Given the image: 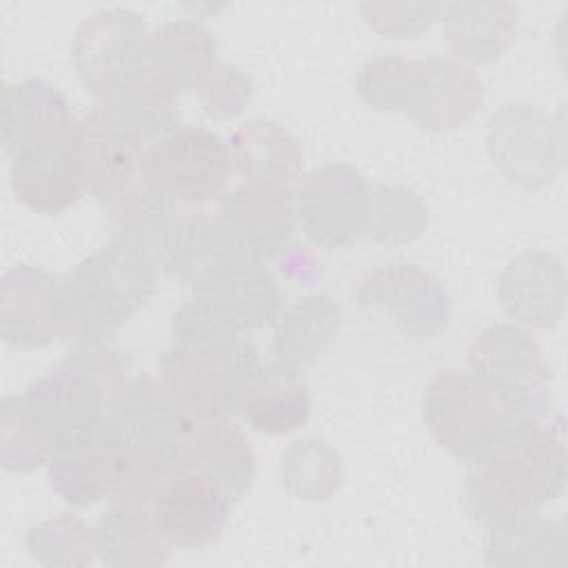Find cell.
Returning a JSON list of instances; mask_svg holds the SVG:
<instances>
[{
  "label": "cell",
  "instance_id": "obj_13",
  "mask_svg": "<svg viewBox=\"0 0 568 568\" xmlns=\"http://www.w3.org/2000/svg\"><path fill=\"white\" fill-rule=\"evenodd\" d=\"M217 224L233 257L264 264L288 244L297 217L291 186L244 182L224 193Z\"/></svg>",
  "mask_w": 568,
  "mask_h": 568
},
{
  "label": "cell",
  "instance_id": "obj_17",
  "mask_svg": "<svg viewBox=\"0 0 568 568\" xmlns=\"http://www.w3.org/2000/svg\"><path fill=\"white\" fill-rule=\"evenodd\" d=\"M126 468L129 459L111 419H106L58 450L47 464V475L53 493L62 501L82 508L111 499Z\"/></svg>",
  "mask_w": 568,
  "mask_h": 568
},
{
  "label": "cell",
  "instance_id": "obj_3",
  "mask_svg": "<svg viewBox=\"0 0 568 568\" xmlns=\"http://www.w3.org/2000/svg\"><path fill=\"white\" fill-rule=\"evenodd\" d=\"M173 344L158 375L193 419H222L240 413L262 368L244 333L215 322L193 302L182 304L171 324Z\"/></svg>",
  "mask_w": 568,
  "mask_h": 568
},
{
  "label": "cell",
  "instance_id": "obj_23",
  "mask_svg": "<svg viewBox=\"0 0 568 568\" xmlns=\"http://www.w3.org/2000/svg\"><path fill=\"white\" fill-rule=\"evenodd\" d=\"M499 302L508 317L530 326H552L564 304V271L548 253H524L508 262L499 280Z\"/></svg>",
  "mask_w": 568,
  "mask_h": 568
},
{
  "label": "cell",
  "instance_id": "obj_2",
  "mask_svg": "<svg viewBox=\"0 0 568 568\" xmlns=\"http://www.w3.org/2000/svg\"><path fill=\"white\" fill-rule=\"evenodd\" d=\"M566 486L561 428L539 419L510 424L464 477L466 508L486 530L539 513Z\"/></svg>",
  "mask_w": 568,
  "mask_h": 568
},
{
  "label": "cell",
  "instance_id": "obj_7",
  "mask_svg": "<svg viewBox=\"0 0 568 568\" xmlns=\"http://www.w3.org/2000/svg\"><path fill=\"white\" fill-rule=\"evenodd\" d=\"M424 422L435 442L466 464L479 457L510 426L495 393L468 368H448L428 382Z\"/></svg>",
  "mask_w": 568,
  "mask_h": 568
},
{
  "label": "cell",
  "instance_id": "obj_12",
  "mask_svg": "<svg viewBox=\"0 0 568 568\" xmlns=\"http://www.w3.org/2000/svg\"><path fill=\"white\" fill-rule=\"evenodd\" d=\"M0 337L18 351L71 337L64 280L31 264L9 268L0 282Z\"/></svg>",
  "mask_w": 568,
  "mask_h": 568
},
{
  "label": "cell",
  "instance_id": "obj_22",
  "mask_svg": "<svg viewBox=\"0 0 568 568\" xmlns=\"http://www.w3.org/2000/svg\"><path fill=\"white\" fill-rule=\"evenodd\" d=\"M78 126L64 93L42 78L20 84L4 80L2 100V149L13 155L18 149Z\"/></svg>",
  "mask_w": 568,
  "mask_h": 568
},
{
  "label": "cell",
  "instance_id": "obj_14",
  "mask_svg": "<svg viewBox=\"0 0 568 568\" xmlns=\"http://www.w3.org/2000/svg\"><path fill=\"white\" fill-rule=\"evenodd\" d=\"M357 302L364 311L417 339L433 337L450 317L442 282L415 264H386L368 273L357 286Z\"/></svg>",
  "mask_w": 568,
  "mask_h": 568
},
{
  "label": "cell",
  "instance_id": "obj_18",
  "mask_svg": "<svg viewBox=\"0 0 568 568\" xmlns=\"http://www.w3.org/2000/svg\"><path fill=\"white\" fill-rule=\"evenodd\" d=\"M481 106V82L464 62L430 58L410 62L404 113L426 131L464 126Z\"/></svg>",
  "mask_w": 568,
  "mask_h": 568
},
{
  "label": "cell",
  "instance_id": "obj_33",
  "mask_svg": "<svg viewBox=\"0 0 568 568\" xmlns=\"http://www.w3.org/2000/svg\"><path fill=\"white\" fill-rule=\"evenodd\" d=\"M410 62L404 58H379L364 64L357 75L359 95L375 109L402 111Z\"/></svg>",
  "mask_w": 568,
  "mask_h": 568
},
{
  "label": "cell",
  "instance_id": "obj_29",
  "mask_svg": "<svg viewBox=\"0 0 568 568\" xmlns=\"http://www.w3.org/2000/svg\"><path fill=\"white\" fill-rule=\"evenodd\" d=\"M486 561L501 564H550L546 550H566V530L561 521H550L539 513L486 530Z\"/></svg>",
  "mask_w": 568,
  "mask_h": 568
},
{
  "label": "cell",
  "instance_id": "obj_11",
  "mask_svg": "<svg viewBox=\"0 0 568 568\" xmlns=\"http://www.w3.org/2000/svg\"><path fill=\"white\" fill-rule=\"evenodd\" d=\"M146 33L142 18L124 7L87 18L73 40V64L84 91L100 102L124 89L138 75Z\"/></svg>",
  "mask_w": 568,
  "mask_h": 568
},
{
  "label": "cell",
  "instance_id": "obj_28",
  "mask_svg": "<svg viewBox=\"0 0 568 568\" xmlns=\"http://www.w3.org/2000/svg\"><path fill=\"white\" fill-rule=\"evenodd\" d=\"M280 477L293 497L326 501L342 488L344 466L342 457L328 442L306 437L293 442L282 455Z\"/></svg>",
  "mask_w": 568,
  "mask_h": 568
},
{
  "label": "cell",
  "instance_id": "obj_5",
  "mask_svg": "<svg viewBox=\"0 0 568 568\" xmlns=\"http://www.w3.org/2000/svg\"><path fill=\"white\" fill-rule=\"evenodd\" d=\"M144 180L164 202L202 209L224 195L233 162L229 142L202 126H178L144 151Z\"/></svg>",
  "mask_w": 568,
  "mask_h": 568
},
{
  "label": "cell",
  "instance_id": "obj_4",
  "mask_svg": "<svg viewBox=\"0 0 568 568\" xmlns=\"http://www.w3.org/2000/svg\"><path fill=\"white\" fill-rule=\"evenodd\" d=\"M62 280L71 337L78 344H104L151 300L158 266L135 244L113 237L78 262Z\"/></svg>",
  "mask_w": 568,
  "mask_h": 568
},
{
  "label": "cell",
  "instance_id": "obj_26",
  "mask_svg": "<svg viewBox=\"0 0 568 568\" xmlns=\"http://www.w3.org/2000/svg\"><path fill=\"white\" fill-rule=\"evenodd\" d=\"M240 413L262 435H286L304 426L311 415V393L302 371L277 362L262 364Z\"/></svg>",
  "mask_w": 568,
  "mask_h": 568
},
{
  "label": "cell",
  "instance_id": "obj_8",
  "mask_svg": "<svg viewBox=\"0 0 568 568\" xmlns=\"http://www.w3.org/2000/svg\"><path fill=\"white\" fill-rule=\"evenodd\" d=\"M118 442L129 464H175L193 426L160 375L129 379L111 413Z\"/></svg>",
  "mask_w": 568,
  "mask_h": 568
},
{
  "label": "cell",
  "instance_id": "obj_20",
  "mask_svg": "<svg viewBox=\"0 0 568 568\" xmlns=\"http://www.w3.org/2000/svg\"><path fill=\"white\" fill-rule=\"evenodd\" d=\"M215 38L191 20L164 22L146 33L142 75L175 100L195 91L204 73L217 64Z\"/></svg>",
  "mask_w": 568,
  "mask_h": 568
},
{
  "label": "cell",
  "instance_id": "obj_16",
  "mask_svg": "<svg viewBox=\"0 0 568 568\" xmlns=\"http://www.w3.org/2000/svg\"><path fill=\"white\" fill-rule=\"evenodd\" d=\"M197 308L231 331L248 333L271 324L280 311V288L264 264L229 257L191 284Z\"/></svg>",
  "mask_w": 568,
  "mask_h": 568
},
{
  "label": "cell",
  "instance_id": "obj_32",
  "mask_svg": "<svg viewBox=\"0 0 568 568\" xmlns=\"http://www.w3.org/2000/svg\"><path fill=\"white\" fill-rule=\"evenodd\" d=\"M204 113L213 120H229L240 115L253 95V84L237 67L217 62L195 87Z\"/></svg>",
  "mask_w": 568,
  "mask_h": 568
},
{
  "label": "cell",
  "instance_id": "obj_25",
  "mask_svg": "<svg viewBox=\"0 0 568 568\" xmlns=\"http://www.w3.org/2000/svg\"><path fill=\"white\" fill-rule=\"evenodd\" d=\"M342 328V311L328 295L315 293L295 300L275 320L273 362L302 371L317 362Z\"/></svg>",
  "mask_w": 568,
  "mask_h": 568
},
{
  "label": "cell",
  "instance_id": "obj_15",
  "mask_svg": "<svg viewBox=\"0 0 568 568\" xmlns=\"http://www.w3.org/2000/svg\"><path fill=\"white\" fill-rule=\"evenodd\" d=\"M9 160L11 191L18 202L36 213L60 215L87 193L78 126L64 135L36 140Z\"/></svg>",
  "mask_w": 568,
  "mask_h": 568
},
{
  "label": "cell",
  "instance_id": "obj_19",
  "mask_svg": "<svg viewBox=\"0 0 568 568\" xmlns=\"http://www.w3.org/2000/svg\"><path fill=\"white\" fill-rule=\"evenodd\" d=\"M175 466L211 479L233 504L251 490L257 468L248 437L231 417L195 419Z\"/></svg>",
  "mask_w": 568,
  "mask_h": 568
},
{
  "label": "cell",
  "instance_id": "obj_21",
  "mask_svg": "<svg viewBox=\"0 0 568 568\" xmlns=\"http://www.w3.org/2000/svg\"><path fill=\"white\" fill-rule=\"evenodd\" d=\"M95 548L113 568H153L171 559V544L158 530L142 497L113 495L95 524Z\"/></svg>",
  "mask_w": 568,
  "mask_h": 568
},
{
  "label": "cell",
  "instance_id": "obj_30",
  "mask_svg": "<svg viewBox=\"0 0 568 568\" xmlns=\"http://www.w3.org/2000/svg\"><path fill=\"white\" fill-rule=\"evenodd\" d=\"M428 226V209L422 197L404 186H371L364 235L375 244L399 246L417 240Z\"/></svg>",
  "mask_w": 568,
  "mask_h": 568
},
{
  "label": "cell",
  "instance_id": "obj_6",
  "mask_svg": "<svg viewBox=\"0 0 568 568\" xmlns=\"http://www.w3.org/2000/svg\"><path fill=\"white\" fill-rule=\"evenodd\" d=\"M466 368L495 393L510 424L544 415L548 368L528 331L510 324L486 328L470 344Z\"/></svg>",
  "mask_w": 568,
  "mask_h": 568
},
{
  "label": "cell",
  "instance_id": "obj_31",
  "mask_svg": "<svg viewBox=\"0 0 568 568\" xmlns=\"http://www.w3.org/2000/svg\"><path fill=\"white\" fill-rule=\"evenodd\" d=\"M24 548L42 566H87L98 557L95 528L67 513L31 526Z\"/></svg>",
  "mask_w": 568,
  "mask_h": 568
},
{
  "label": "cell",
  "instance_id": "obj_1",
  "mask_svg": "<svg viewBox=\"0 0 568 568\" xmlns=\"http://www.w3.org/2000/svg\"><path fill=\"white\" fill-rule=\"evenodd\" d=\"M126 362L104 344H78L0 408V464L31 473L106 422L126 386Z\"/></svg>",
  "mask_w": 568,
  "mask_h": 568
},
{
  "label": "cell",
  "instance_id": "obj_10",
  "mask_svg": "<svg viewBox=\"0 0 568 568\" xmlns=\"http://www.w3.org/2000/svg\"><path fill=\"white\" fill-rule=\"evenodd\" d=\"M142 499L162 537L173 548L186 550L213 544L235 506L217 484L175 464L158 475L149 495Z\"/></svg>",
  "mask_w": 568,
  "mask_h": 568
},
{
  "label": "cell",
  "instance_id": "obj_9",
  "mask_svg": "<svg viewBox=\"0 0 568 568\" xmlns=\"http://www.w3.org/2000/svg\"><path fill=\"white\" fill-rule=\"evenodd\" d=\"M304 235L322 248H342L364 235L371 184L348 162H326L304 175L293 193Z\"/></svg>",
  "mask_w": 568,
  "mask_h": 568
},
{
  "label": "cell",
  "instance_id": "obj_24",
  "mask_svg": "<svg viewBox=\"0 0 568 568\" xmlns=\"http://www.w3.org/2000/svg\"><path fill=\"white\" fill-rule=\"evenodd\" d=\"M229 151L233 169L246 182L291 186L302 180V146L275 122H242L229 138Z\"/></svg>",
  "mask_w": 568,
  "mask_h": 568
},
{
  "label": "cell",
  "instance_id": "obj_27",
  "mask_svg": "<svg viewBox=\"0 0 568 568\" xmlns=\"http://www.w3.org/2000/svg\"><path fill=\"white\" fill-rule=\"evenodd\" d=\"M448 47L468 62L497 60L510 44L517 9L510 4L448 2L437 4Z\"/></svg>",
  "mask_w": 568,
  "mask_h": 568
}]
</instances>
